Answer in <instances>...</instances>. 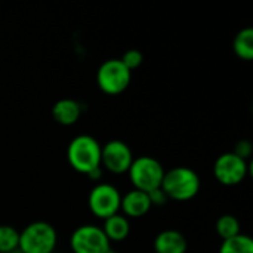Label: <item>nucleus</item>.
Instances as JSON below:
<instances>
[{
	"mask_svg": "<svg viewBox=\"0 0 253 253\" xmlns=\"http://www.w3.org/2000/svg\"><path fill=\"white\" fill-rule=\"evenodd\" d=\"M160 188L166 193L168 199L175 202H187L199 194L200 178L191 168L176 166L165 172Z\"/></svg>",
	"mask_w": 253,
	"mask_h": 253,
	"instance_id": "obj_1",
	"label": "nucleus"
},
{
	"mask_svg": "<svg viewBox=\"0 0 253 253\" xmlns=\"http://www.w3.org/2000/svg\"><path fill=\"white\" fill-rule=\"evenodd\" d=\"M67 159L76 172L87 175L101 166V144L90 135H79L68 144Z\"/></svg>",
	"mask_w": 253,
	"mask_h": 253,
	"instance_id": "obj_2",
	"label": "nucleus"
},
{
	"mask_svg": "<svg viewBox=\"0 0 253 253\" xmlns=\"http://www.w3.org/2000/svg\"><path fill=\"white\" fill-rule=\"evenodd\" d=\"M56 243V230L49 222L36 221L19 231L18 251L21 253H53Z\"/></svg>",
	"mask_w": 253,
	"mask_h": 253,
	"instance_id": "obj_3",
	"label": "nucleus"
},
{
	"mask_svg": "<svg viewBox=\"0 0 253 253\" xmlns=\"http://www.w3.org/2000/svg\"><path fill=\"white\" fill-rule=\"evenodd\" d=\"M127 173L135 190L150 193L156 188H160L165 169L157 159L151 156H141L133 159Z\"/></svg>",
	"mask_w": 253,
	"mask_h": 253,
	"instance_id": "obj_4",
	"label": "nucleus"
},
{
	"mask_svg": "<svg viewBox=\"0 0 253 253\" xmlns=\"http://www.w3.org/2000/svg\"><path fill=\"white\" fill-rule=\"evenodd\" d=\"M132 80V73L123 65L120 58L104 61L96 71V83L107 95H119L125 92Z\"/></svg>",
	"mask_w": 253,
	"mask_h": 253,
	"instance_id": "obj_5",
	"label": "nucleus"
},
{
	"mask_svg": "<svg viewBox=\"0 0 253 253\" xmlns=\"http://www.w3.org/2000/svg\"><path fill=\"white\" fill-rule=\"evenodd\" d=\"M122 196L119 190L107 182L96 184L87 197V205L90 212L101 219H107L120 212Z\"/></svg>",
	"mask_w": 253,
	"mask_h": 253,
	"instance_id": "obj_6",
	"label": "nucleus"
},
{
	"mask_svg": "<svg viewBox=\"0 0 253 253\" xmlns=\"http://www.w3.org/2000/svg\"><path fill=\"white\" fill-rule=\"evenodd\" d=\"M73 253H105L110 251V242L102 228L96 225H80L70 237Z\"/></svg>",
	"mask_w": 253,
	"mask_h": 253,
	"instance_id": "obj_7",
	"label": "nucleus"
},
{
	"mask_svg": "<svg viewBox=\"0 0 253 253\" xmlns=\"http://www.w3.org/2000/svg\"><path fill=\"white\" fill-rule=\"evenodd\" d=\"M248 162L237 157L234 153H224L213 163V175L216 181L227 187H233L243 182L248 176Z\"/></svg>",
	"mask_w": 253,
	"mask_h": 253,
	"instance_id": "obj_8",
	"label": "nucleus"
},
{
	"mask_svg": "<svg viewBox=\"0 0 253 253\" xmlns=\"http://www.w3.org/2000/svg\"><path fill=\"white\" fill-rule=\"evenodd\" d=\"M132 162L133 154L126 142L120 139H111L101 145V166H104L108 172L116 175L126 173Z\"/></svg>",
	"mask_w": 253,
	"mask_h": 253,
	"instance_id": "obj_9",
	"label": "nucleus"
},
{
	"mask_svg": "<svg viewBox=\"0 0 253 253\" xmlns=\"http://www.w3.org/2000/svg\"><path fill=\"white\" fill-rule=\"evenodd\" d=\"M151 208L153 206L150 203L148 194L135 188L127 191L120 202V211L123 212L122 215L126 218H142L150 212Z\"/></svg>",
	"mask_w": 253,
	"mask_h": 253,
	"instance_id": "obj_10",
	"label": "nucleus"
},
{
	"mask_svg": "<svg viewBox=\"0 0 253 253\" xmlns=\"http://www.w3.org/2000/svg\"><path fill=\"white\" fill-rule=\"evenodd\" d=\"M153 248L156 253H185L188 243L182 233L176 230H165L156 236Z\"/></svg>",
	"mask_w": 253,
	"mask_h": 253,
	"instance_id": "obj_11",
	"label": "nucleus"
},
{
	"mask_svg": "<svg viewBox=\"0 0 253 253\" xmlns=\"http://www.w3.org/2000/svg\"><path fill=\"white\" fill-rule=\"evenodd\" d=\"M82 104L71 98H62L56 101L52 107V117L56 123L62 126L74 125L82 116Z\"/></svg>",
	"mask_w": 253,
	"mask_h": 253,
	"instance_id": "obj_12",
	"label": "nucleus"
},
{
	"mask_svg": "<svg viewBox=\"0 0 253 253\" xmlns=\"http://www.w3.org/2000/svg\"><path fill=\"white\" fill-rule=\"evenodd\" d=\"M102 231L110 243L111 242H123L127 239V236L130 233L129 219L122 213H116V215L104 219Z\"/></svg>",
	"mask_w": 253,
	"mask_h": 253,
	"instance_id": "obj_13",
	"label": "nucleus"
},
{
	"mask_svg": "<svg viewBox=\"0 0 253 253\" xmlns=\"http://www.w3.org/2000/svg\"><path fill=\"white\" fill-rule=\"evenodd\" d=\"M234 52L243 61L253 59V30L251 27L243 28L237 33L234 39Z\"/></svg>",
	"mask_w": 253,
	"mask_h": 253,
	"instance_id": "obj_14",
	"label": "nucleus"
},
{
	"mask_svg": "<svg viewBox=\"0 0 253 253\" xmlns=\"http://www.w3.org/2000/svg\"><path fill=\"white\" fill-rule=\"evenodd\" d=\"M219 253H253V240L246 234H239L230 240H224Z\"/></svg>",
	"mask_w": 253,
	"mask_h": 253,
	"instance_id": "obj_15",
	"label": "nucleus"
},
{
	"mask_svg": "<svg viewBox=\"0 0 253 253\" xmlns=\"http://www.w3.org/2000/svg\"><path fill=\"white\" fill-rule=\"evenodd\" d=\"M215 228H216L218 236L222 239V242L230 240V239L242 234L240 233V222L233 215H222L221 218H218Z\"/></svg>",
	"mask_w": 253,
	"mask_h": 253,
	"instance_id": "obj_16",
	"label": "nucleus"
},
{
	"mask_svg": "<svg viewBox=\"0 0 253 253\" xmlns=\"http://www.w3.org/2000/svg\"><path fill=\"white\" fill-rule=\"evenodd\" d=\"M19 231L12 225H0V253H12L18 251Z\"/></svg>",
	"mask_w": 253,
	"mask_h": 253,
	"instance_id": "obj_17",
	"label": "nucleus"
},
{
	"mask_svg": "<svg viewBox=\"0 0 253 253\" xmlns=\"http://www.w3.org/2000/svg\"><path fill=\"white\" fill-rule=\"evenodd\" d=\"M120 61H122L123 65L132 73L133 70H136V68L142 64L144 55H142V52L138 50V49H129V50H126V52L123 53V56L120 58Z\"/></svg>",
	"mask_w": 253,
	"mask_h": 253,
	"instance_id": "obj_18",
	"label": "nucleus"
},
{
	"mask_svg": "<svg viewBox=\"0 0 253 253\" xmlns=\"http://www.w3.org/2000/svg\"><path fill=\"white\" fill-rule=\"evenodd\" d=\"M252 151H253V145L252 142L249 141V139H240L237 144H236V147H234V154L237 156V157H240V159H243V160H246L248 162V159L252 156Z\"/></svg>",
	"mask_w": 253,
	"mask_h": 253,
	"instance_id": "obj_19",
	"label": "nucleus"
},
{
	"mask_svg": "<svg viewBox=\"0 0 253 253\" xmlns=\"http://www.w3.org/2000/svg\"><path fill=\"white\" fill-rule=\"evenodd\" d=\"M147 194H148L151 206H165L168 203V200H169L166 193L162 188H156V190H153V191H150Z\"/></svg>",
	"mask_w": 253,
	"mask_h": 253,
	"instance_id": "obj_20",
	"label": "nucleus"
},
{
	"mask_svg": "<svg viewBox=\"0 0 253 253\" xmlns=\"http://www.w3.org/2000/svg\"><path fill=\"white\" fill-rule=\"evenodd\" d=\"M87 176H89L92 181H98V179H101V176H102V166H99V168L93 169L92 172H89V173H87Z\"/></svg>",
	"mask_w": 253,
	"mask_h": 253,
	"instance_id": "obj_21",
	"label": "nucleus"
},
{
	"mask_svg": "<svg viewBox=\"0 0 253 253\" xmlns=\"http://www.w3.org/2000/svg\"><path fill=\"white\" fill-rule=\"evenodd\" d=\"M105 253H117V252H114V251H111V249H110L108 252H105Z\"/></svg>",
	"mask_w": 253,
	"mask_h": 253,
	"instance_id": "obj_22",
	"label": "nucleus"
},
{
	"mask_svg": "<svg viewBox=\"0 0 253 253\" xmlns=\"http://www.w3.org/2000/svg\"><path fill=\"white\" fill-rule=\"evenodd\" d=\"M53 253H55V252H53Z\"/></svg>",
	"mask_w": 253,
	"mask_h": 253,
	"instance_id": "obj_23",
	"label": "nucleus"
}]
</instances>
